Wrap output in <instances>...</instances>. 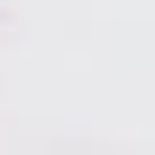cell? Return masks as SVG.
Listing matches in <instances>:
<instances>
[]
</instances>
